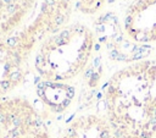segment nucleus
I'll return each mask as SVG.
<instances>
[{"mask_svg": "<svg viewBox=\"0 0 156 138\" xmlns=\"http://www.w3.org/2000/svg\"><path fill=\"white\" fill-rule=\"evenodd\" d=\"M115 138L156 137V60H138L113 73L104 91Z\"/></svg>", "mask_w": 156, "mask_h": 138, "instance_id": "obj_1", "label": "nucleus"}, {"mask_svg": "<svg viewBox=\"0 0 156 138\" xmlns=\"http://www.w3.org/2000/svg\"><path fill=\"white\" fill-rule=\"evenodd\" d=\"M95 34L83 23H70L43 40L34 69L43 81L67 83L82 75L93 56Z\"/></svg>", "mask_w": 156, "mask_h": 138, "instance_id": "obj_2", "label": "nucleus"}, {"mask_svg": "<svg viewBox=\"0 0 156 138\" xmlns=\"http://www.w3.org/2000/svg\"><path fill=\"white\" fill-rule=\"evenodd\" d=\"M0 132L3 138H51L44 117L22 97L0 98Z\"/></svg>", "mask_w": 156, "mask_h": 138, "instance_id": "obj_3", "label": "nucleus"}, {"mask_svg": "<svg viewBox=\"0 0 156 138\" xmlns=\"http://www.w3.org/2000/svg\"><path fill=\"white\" fill-rule=\"evenodd\" d=\"M28 57L0 34V98L8 97L25 82Z\"/></svg>", "mask_w": 156, "mask_h": 138, "instance_id": "obj_4", "label": "nucleus"}, {"mask_svg": "<svg viewBox=\"0 0 156 138\" xmlns=\"http://www.w3.org/2000/svg\"><path fill=\"white\" fill-rule=\"evenodd\" d=\"M60 138H115L105 116L79 115L71 121Z\"/></svg>", "mask_w": 156, "mask_h": 138, "instance_id": "obj_5", "label": "nucleus"}, {"mask_svg": "<svg viewBox=\"0 0 156 138\" xmlns=\"http://www.w3.org/2000/svg\"><path fill=\"white\" fill-rule=\"evenodd\" d=\"M37 0H0V34L11 35L35 9Z\"/></svg>", "mask_w": 156, "mask_h": 138, "instance_id": "obj_6", "label": "nucleus"}, {"mask_svg": "<svg viewBox=\"0 0 156 138\" xmlns=\"http://www.w3.org/2000/svg\"><path fill=\"white\" fill-rule=\"evenodd\" d=\"M74 87L68 83L43 81L37 88V94L48 110L62 112L72 104L74 99Z\"/></svg>", "mask_w": 156, "mask_h": 138, "instance_id": "obj_7", "label": "nucleus"}, {"mask_svg": "<svg viewBox=\"0 0 156 138\" xmlns=\"http://www.w3.org/2000/svg\"><path fill=\"white\" fill-rule=\"evenodd\" d=\"M105 4V0H78V8L83 13H95L99 11Z\"/></svg>", "mask_w": 156, "mask_h": 138, "instance_id": "obj_8", "label": "nucleus"}, {"mask_svg": "<svg viewBox=\"0 0 156 138\" xmlns=\"http://www.w3.org/2000/svg\"><path fill=\"white\" fill-rule=\"evenodd\" d=\"M0 138H3V136H1V132H0Z\"/></svg>", "mask_w": 156, "mask_h": 138, "instance_id": "obj_9", "label": "nucleus"}]
</instances>
